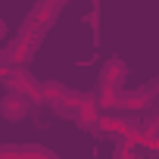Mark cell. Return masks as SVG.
I'll list each match as a JSON object with an SVG mask.
<instances>
[{
	"mask_svg": "<svg viewBox=\"0 0 159 159\" xmlns=\"http://www.w3.org/2000/svg\"><path fill=\"white\" fill-rule=\"evenodd\" d=\"M0 78H3L7 91H16L31 103H47V84L38 81L25 66H0Z\"/></svg>",
	"mask_w": 159,
	"mask_h": 159,
	"instance_id": "obj_1",
	"label": "cell"
},
{
	"mask_svg": "<svg viewBox=\"0 0 159 159\" xmlns=\"http://www.w3.org/2000/svg\"><path fill=\"white\" fill-rule=\"evenodd\" d=\"M41 31H28V28H22L19 34H16V41H10V47L3 50V66H25L31 56H34V50L41 47Z\"/></svg>",
	"mask_w": 159,
	"mask_h": 159,
	"instance_id": "obj_2",
	"label": "cell"
},
{
	"mask_svg": "<svg viewBox=\"0 0 159 159\" xmlns=\"http://www.w3.org/2000/svg\"><path fill=\"white\" fill-rule=\"evenodd\" d=\"M150 109H153V91H150V88L122 91L119 112H125V116H140V112H150Z\"/></svg>",
	"mask_w": 159,
	"mask_h": 159,
	"instance_id": "obj_3",
	"label": "cell"
},
{
	"mask_svg": "<svg viewBox=\"0 0 159 159\" xmlns=\"http://www.w3.org/2000/svg\"><path fill=\"white\" fill-rule=\"evenodd\" d=\"M56 7H50L47 0H38V3L31 7V13L25 16V25L22 28H28V31H41V34H47V28L56 22Z\"/></svg>",
	"mask_w": 159,
	"mask_h": 159,
	"instance_id": "obj_4",
	"label": "cell"
},
{
	"mask_svg": "<svg viewBox=\"0 0 159 159\" xmlns=\"http://www.w3.org/2000/svg\"><path fill=\"white\" fill-rule=\"evenodd\" d=\"M0 159H59V156L53 150L41 147V143H22V147L7 143L3 150H0Z\"/></svg>",
	"mask_w": 159,
	"mask_h": 159,
	"instance_id": "obj_5",
	"label": "cell"
},
{
	"mask_svg": "<svg viewBox=\"0 0 159 159\" xmlns=\"http://www.w3.org/2000/svg\"><path fill=\"white\" fill-rule=\"evenodd\" d=\"M100 88H125V62L122 59H109L100 69Z\"/></svg>",
	"mask_w": 159,
	"mask_h": 159,
	"instance_id": "obj_6",
	"label": "cell"
},
{
	"mask_svg": "<svg viewBox=\"0 0 159 159\" xmlns=\"http://www.w3.org/2000/svg\"><path fill=\"white\" fill-rule=\"evenodd\" d=\"M28 106H31V100H25V97L16 94V91H7V94H3V103H0V109H3L7 119H22V116L28 112Z\"/></svg>",
	"mask_w": 159,
	"mask_h": 159,
	"instance_id": "obj_7",
	"label": "cell"
},
{
	"mask_svg": "<svg viewBox=\"0 0 159 159\" xmlns=\"http://www.w3.org/2000/svg\"><path fill=\"white\" fill-rule=\"evenodd\" d=\"M81 97H84V94L66 91V94H62V100H59V103H56L53 109H56V112H59L62 119H72V122H75V119H78V112H81Z\"/></svg>",
	"mask_w": 159,
	"mask_h": 159,
	"instance_id": "obj_8",
	"label": "cell"
},
{
	"mask_svg": "<svg viewBox=\"0 0 159 159\" xmlns=\"http://www.w3.org/2000/svg\"><path fill=\"white\" fill-rule=\"evenodd\" d=\"M97 103L103 112H119V103H122V91L119 88H97Z\"/></svg>",
	"mask_w": 159,
	"mask_h": 159,
	"instance_id": "obj_9",
	"label": "cell"
},
{
	"mask_svg": "<svg viewBox=\"0 0 159 159\" xmlns=\"http://www.w3.org/2000/svg\"><path fill=\"white\" fill-rule=\"evenodd\" d=\"M44 84H47V103H53V106H56V103L62 100V94L69 91V88H62L59 81H44Z\"/></svg>",
	"mask_w": 159,
	"mask_h": 159,
	"instance_id": "obj_10",
	"label": "cell"
},
{
	"mask_svg": "<svg viewBox=\"0 0 159 159\" xmlns=\"http://www.w3.org/2000/svg\"><path fill=\"white\" fill-rule=\"evenodd\" d=\"M112 159H140V156L134 153V147H131V143H119V147H116V153H112Z\"/></svg>",
	"mask_w": 159,
	"mask_h": 159,
	"instance_id": "obj_11",
	"label": "cell"
},
{
	"mask_svg": "<svg viewBox=\"0 0 159 159\" xmlns=\"http://www.w3.org/2000/svg\"><path fill=\"white\" fill-rule=\"evenodd\" d=\"M47 3H50V7H56V10H62V7L69 3V0H47Z\"/></svg>",
	"mask_w": 159,
	"mask_h": 159,
	"instance_id": "obj_12",
	"label": "cell"
},
{
	"mask_svg": "<svg viewBox=\"0 0 159 159\" xmlns=\"http://www.w3.org/2000/svg\"><path fill=\"white\" fill-rule=\"evenodd\" d=\"M150 119H153V122H156V125H159V109H156V112H153V116H150Z\"/></svg>",
	"mask_w": 159,
	"mask_h": 159,
	"instance_id": "obj_13",
	"label": "cell"
},
{
	"mask_svg": "<svg viewBox=\"0 0 159 159\" xmlns=\"http://www.w3.org/2000/svg\"><path fill=\"white\" fill-rule=\"evenodd\" d=\"M156 88H159V84H156Z\"/></svg>",
	"mask_w": 159,
	"mask_h": 159,
	"instance_id": "obj_14",
	"label": "cell"
}]
</instances>
